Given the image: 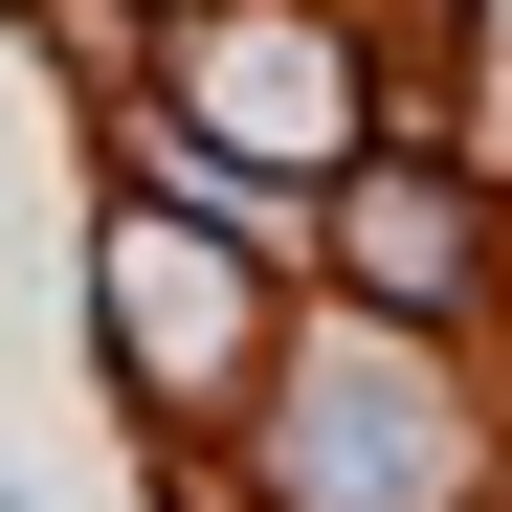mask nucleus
Listing matches in <instances>:
<instances>
[{"mask_svg": "<svg viewBox=\"0 0 512 512\" xmlns=\"http://www.w3.org/2000/svg\"><path fill=\"white\" fill-rule=\"evenodd\" d=\"M201 112H223L245 156H334V134H357V90H334L312 23H223V45H201Z\"/></svg>", "mask_w": 512, "mask_h": 512, "instance_id": "1", "label": "nucleus"}, {"mask_svg": "<svg viewBox=\"0 0 512 512\" xmlns=\"http://www.w3.org/2000/svg\"><path fill=\"white\" fill-rule=\"evenodd\" d=\"M334 245H357V290H446V268H468V201H446V179H357Z\"/></svg>", "mask_w": 512, "mask_h": 512, "instance_id": "2", "label": "nucleus"}, {"mask_svg": "<svg viewBox=\"0 0 512 512\" xmlns=\"http://www.w3.org/2000/svg\"><path fill=\"white\" fill-rule=\"evenodd\" d=\"M112 290H134L156 357H223V334H245V290H223V268H179V223H134V245H112Z\"/></svg>", "mask_w": 512, "mask_h": 512, "instance_id": "3", "label": "nucleus"}]
</instances>
